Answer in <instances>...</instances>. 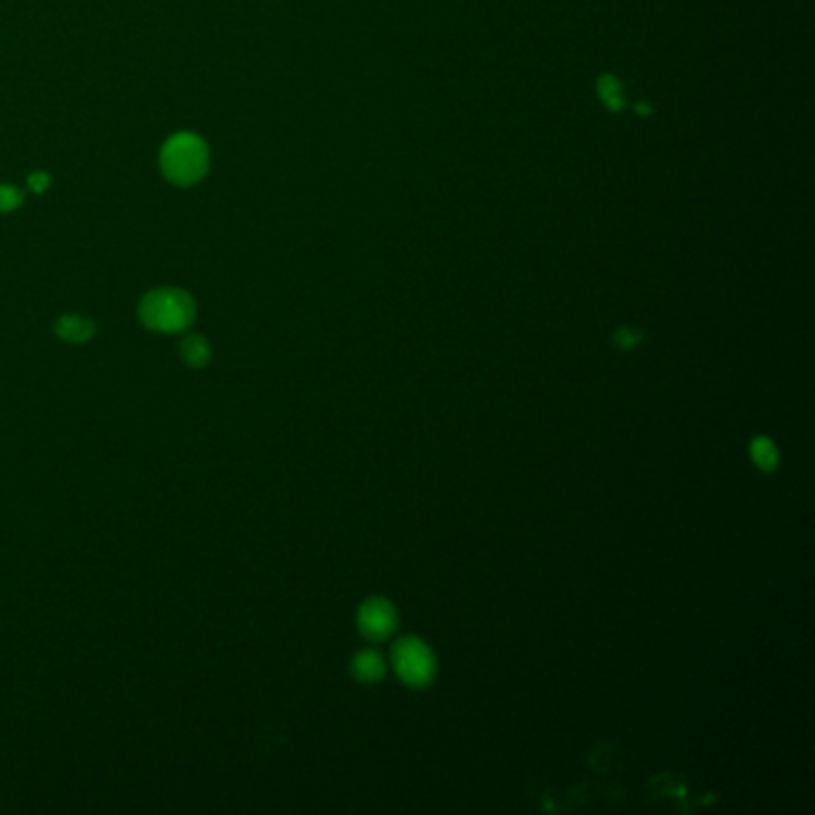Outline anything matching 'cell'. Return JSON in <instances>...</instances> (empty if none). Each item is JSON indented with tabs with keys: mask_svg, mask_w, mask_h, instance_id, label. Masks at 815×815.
Here are the masks:
<instances>
[{
	"mask_svg": "<svg viewBox=\"0 0 815 815\" xmlns=\"http://www.w3.org/2000/svg\"><path fill=\"white\" fill-rule=\"evenodd\" d=\"M397 624V612L388 600L383 598H373L369 603L361 605L359 610V629L364 631V636L369 639H385L395 631Z\"/></svg>",
	"mask_w": 815,
	"mask_h": 815,
	"instance_id": "277c9868",
	"label": "cell"
},
{
	"mask_svg": "<svg viewBox=\"0 0 815 815\" xmlns=\"http://www.w3.org/2000/svg\"><path fill=\"white\" fill-rule=\"evenodd\" d=\"M751 450H753V459H756L758 467L772 469L777 464V450H775V445H772L768 438L753 440Z\"/></svg>",
	"mask_w": 815,
	"mask_h": 815,
	"instance_id": "ba28073f",
	"label": "cell"
},
{
	"mask_svg": "<svg viewBox=\"0 0 815 815\" xmlns=\"http://www.w3.org/2000/svg\"><path fill=\"white\" fill-rule=\"evenodd\" d=\"M395 667L402 682L409 686H424L433 679L435 674V660L428 646L419 639H404L395 646Z\"/></svg>",
	"mask_w": 815,
	"mask_h": 815,
	"instance_id": "3957f363",
	"label": "cell"
},
{
	"mask_svg": "<svg viewBox=\"0 0 815 815\" xmlns=\"http://www.w3.org/2000/svg\"><path fill=\"white\" fill-rule=\"evenodd\" d=\"M163 168L175 182H194L206 168V149L199 139L180 134L163 151Z\"/></svg>",
	"mask_w": 815,
	"mask_h": 815,
	"instance_id": "7a4b0ae2",
	"label": "cell"
},
{
	"mask_svg": "<svg viewBox=\"0 0 815 815\" xmlns=\"http://www.w3.org/2000/svg\"><path fill=\"white\" fill-rule=\"evenodd\" d=\"M144 326L158 333H180L194 318V302L180 290H156L139 306Z\"/></svg>",
	"mask_w": 815,
	"mask_h": 815,
	"instance_id": "6da1fadb",
	"label": "cell"
},
{
	"mask_svg": "<svg viewBox=\"0 0 815 815\" xmlns=\"http://www.w3.org/2000/svg\"><path fill=\"white\" fill-rule=\"evenodd\" d=\"M180 352H182V359H185L189 366H204L208 361V354H211L208 352L206 340L201 335H189L187 340L182 342Z\"/></svg>",
	"mask_w": 815,
	"mask_h": 815,
	"instance_id": "52a82bcc",
	"label": "cell"
},
{
	"mask_svg": "<svg viewBox=\"0 0 815 815\" xmlns=\"http://www.w3.org/2000/svg\"><path fill=\"white\" fill-rule=\"evenodd\" d=\"M55 333L67 342H87L94 335V323L84 316H63L55 326Z\"/></svg>",
	"mask_w": 815,
	"mask_h": 815,
	"instance_id": "5b68a950",
	"label": "cell"
},
{
	"mask_svg": "<svg viewBox=\"0 0 815 815\" xmlns=\"http://www.w3.org/2000/svg\"><path fill=\"white\" fill-rule=\"evenodd\" d=\"M383 670V658L376 651H361L352 660V674L359 682H376V679L383 677Z\"/></svg>",
	"mask_w": 815,
	"mask_h": 815,
	"instance_id": "8992f818",
	"label": "cell"
}]
</instances>
